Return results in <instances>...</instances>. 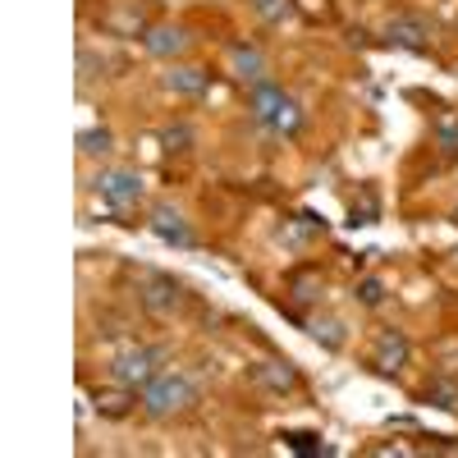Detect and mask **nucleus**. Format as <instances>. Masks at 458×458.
Here are the masks:
<instances>
[{
  "instance_id": "nucleus-3",
  "label": "nucleus",
  "mask_w": 458,
  "mask_h": 458,
  "mask_svg": "<svg viewBox=\"0 0 458 458\" xmlns=\"http://www.w3.org/2000/svg\"><path fill=\"white\" fill-rule=\"evenodd\" d=\"M165 358H170V349H161V344H138V349H124L110 362V376H114V386L142 390L147 380H157L165 371Z\"/></svg>"
},
{
  "instance_id": "nucleus-13",
  "label": "nucleus",
  "mask_w": 458,
  "mask_h": 458,
  "mask_svg": "<svg viewBox=\"0 0 458 458\" xmlns=\"http://www.w3.org/2000/svg\"><path fill=\"white\" fill-rule=\"evenodd\" d=\"M431 133H436V142H440L445 157H458V110L440 106L436 120H431Z\"/></svg>"
},
{
  "instance_id": "nucleus-18",
  "label": "nucleus",
  "mask_w": 458,
  "mask_h": 458,
  "mask_svg": "<svg viewBox=\"0 0 458 458\" xmlns=\"http://www.w3.org/2000/svg\"><path fill=\"white\" fill-rule=\"evenodd\" d=\"M293 10L308 23H326L330 19V0H293Z\"/></svg>"
},
{
  "instance_id": "nucleus-2",
  "label": "nucleus",
  "mask_w": 458,
  "mask_h": 458,
  "mask_svg": "<svg viewBox=\"0 0 458 458\" xmlns=\"http://www.w3.org/2000/svg\"><path fill=\"white\" fill-rule=\"evenodd\" d=\"M198 403V386L183 371H161L157 380L142 386V412L151 422H165V417H179Z\"/></svg>"
},
{
  "instance_id": "nucleus-9",
  "label": "nucleus",
  "mask_w": 458,
  "mask_h": 458,
  "mask_svg": "<svg viewBox=\"0 0 458 458\" xmlns=\"http://www.w3.org/2000/svg\"><path fill=\"white\" fill-rule=\"evenodd\" d=\"M147 229L157 234L161 243H174V248H193V229H188V220L174 211V207H151V220H147Z\"/></svg>"
},
{
  "instance_id": "nucleus-17",
  "label": "nucleus",
  "mask_w": 458,
  "mask_h": 458,
  "mask_svg": "<svg viewBox=\"0 0 458 458\" xmlns=\"http://www.w3.org/2000/svg\"><path fill=\"white\" fill-rule=\"evenodd\" d=\"M427 403H436V408L454 412V408H458V386H454V380H436V386L427 390Z\"/></svg>"
},
{
  "instance_id": "nucleus-22",
  "label": "nucleus",
  "mask_w": 458,
  "mask_h": 458,
  "mask_svg": "<svg viewBox=\"0 0 458 458\" xmlns=\"http://www.w3.org/2000/svg\"><path fill=\"white\" fill-rule=\"evenodd\" d=\"M293 449H317V436H284Z\"/></svg>"
},
{
  "instance_id": "nucleus-10",
  "label": "nucleus",
  "mask_w": 458,
  "mask_h": 458,
  "mask_svg": "<svg viewBox=\"0 0 458 458\" xmlns=\"http://www.w3.org/2000/svg\"><path fill=\"white\" fill-rule=\"evenodd\" d=\"M229 73H234L239 83L257 88V83H266V55L252 42H234L229 47Z\"/></svg>"
},
{
  "instance_id": "nucleus-5",
  "label": "nucleus",
  "mask_w": 458,
  "mask_h": 458,
  "mask_svg": "<svg viewBox=\"0 0 458 458\" xmlns=\"http://www.w3.org/2000/svg\"><path fill=\"white\" fill-rule=\"evenodd\" d=\"M408 353H412V344H408V335L403 330H380L376 335V349H371V371H380V376H399L403 367H408Z\"/></svg>"
},
{
  "instance_id": "nucleus-1",
  "label": "nucleus",
  "mask_w": 458,
  "mask_h": 458,
  "mask_svg": "<svg viewBox=\"0 0 458 458\" xmlns=\"http://www.w3.org/2000/svg\"><path fill=\"white\" fill-rule=\"evenodd\" d=\"M248 110H252V120H257L261 129H271V133H280V138H293V133L302 129V106H298L284 88H276V83H257V88L248 92Z\"/></svg>"
},
{
  "instance_id": "nucleus-19",
  "label": "nucleus",
  "mask_w": 458,
  "mask_h": 458,
  "mask_svg": "<svg viewBox=\"0 0 458 458\" xmlns=\"http://www.w3.org/2000/svg\"><path fill=\"white\" fill-rule=\"evenodd\" d=\"M161 142H165V151H183L188 142H193V129H188V124H170L161 133Z\"/></svg>"
},
{
  "instance_id": "nucleus-16",
  "label": "nucleus",
  "mask_w": 458,
  "mask_h": 458,
  "mask_svg": "<svg viewBox=\"0 0 458 458\" xmlns=\"http://www.w3.org/2000/svg\"><path fill=\"white\" fill-rule=\"evenodd\" d=\"M252 10H257L266 23H284L289 14H298V10H293V0H252Z\"/></svg>"
},
{
  "instance_id": "nucleus-11",
  "label": "nucleus",
  "mask_w": 458,
  "mask_h": 458,
  "mask_svg": "<svg viewBox=\"0 0 458 458\" xmlns=\"http://www.w3.org/2000/svg\"><path fill=\"white\" fill-rule=\"evenodd\" d=\"M165 88L179 92V97H202L207 92V69H193V64H179L165 73Z\"/></svg>"
},
{
  "instance_id": "nucleus-15",
  "label": "nucleus",
  "mask_w": 458,
  "mask_h": 458,
  "mask_svg": "<svg viewBox=\"0 0 458 458\" xmlns=\"http://www.w3.org/2000/svg\"><path fill=\"white\" fill-rule=\"evenodd\" d=\"M110 129L106 124H97V129H83L79 133V151H83V157H106V151H110Z\"/></svg>"
},
{
  "instance_id": "nucleus-12",
  "label": "nucleus",
  "mask_w": 458,
  "mask_h": 458,
  "mask_svg": "<svg viewBox=\"0 0 458 458\" xmlns=\"http://www.w3.org/2000/svg\"><path fill=\"white\" fill-rule=\"evenodd\" d=\"M252 376L261 380L266 390H276V394H284V390L298 386V371L289 362H261V367H252Z\"/></svg>"
},
{
  "instance_id": "nucleus-4",
  "label": "nucleus",
  "mask_w": 458,
  "mask_h": 458,
  "mask_svg": "<svg viewBox=\"0 0 458 458\" xmlns=\"http://www.w3.org/2000/svg\"><path fill=\"white\" fill-rule=\"evenodd\" d=\"M97 193H101V202H106L114 216H129V211L142 202V174L114 165V170H106V174L97 179Z\"/></svg>"
},
{
  "instance_id": "nucleus-8",
  "label": "nucleus",
  "mask_w": 458,
  "mask_h": 458,
  "mask_svg": "<svg viewBox=\"0 0 458 458\" xmlns=\"http://www.w3.org/2000/svg\"><path fill=\"white\" fill-rule=\"evenodd\" d=\"M386 37H390V42L394 47H403V51H427L431 42H427V37H431V23L422 19V14H394L390 23H386Z\"/></svg>"
},
{
  "instance_id": "nucleus-21",
  "label": "nucleus",
  "mask_w": 458,
  "mask_h": 458,
  "mask_svg": "<svg viewBox=\"0 0 458 458\" xmlns=\"http://www.w3.org/2000/svg\"><path fill=\"white\" fill-rule=\"evenodd\" d=\"M312 335L326 339V349H339L344 335H339V321H312Z\"/></svg>"
},
{
  "instance_id": "nucleus-14",
  "label": "nucleus",
  "mask_w": 458,
  "mask_h": 458,
  "mask_svg": "<svg viewBox=\"0 0 458 458\" xmlns=\"http://www.w3.org/2000/svg\"><path fill=\"white\" fill-rule=\"evenodd\" d=\"M133 408V390L120 386V390H97V412L101 417H129Z\"/></svg>"
},
{
  "instance_id": "nucleus-6",
  "label": "nucleus",
  "mask_w": 458,
  "mask_h": 458,
  "mask_svg": "<svg viewBox=\"0 0 458 458\" xmlns=\"http://www.w3.org/2000/svg\"><path fill=\"white\" fill-rule=\"evenodd\" d=\"M138 302L151 317H174V308L183 302V284L174 276H147L142 289H138Z\"/></svg>"
},
{
  "instance_id": "nucleus-20",
  "label": "nucleus",
  "mask_w": 458,
  "mask_h": 458,
  "mask_svg": "<svg viewBox=\"0 0 458 458\" xmlns=\"http://www.w3.org/2000/svg\"><path fill=\"white\" fill-rule=\"evenodd\" d=\"M380 298H386V284H380V280H362L358 284V302H362V308H380Z\"/></svg>"
},
{
  "instance_id": "nucleus-7",
  "label": "nucleus",
  "mask_w": 458,
  "mask_h": 458,
  "mask_svg": "<svg viewBox=\"0 0 458 458\" xmlns=\"http://www.w3.org/2000/svg\"><path fill=\"white\" fill-rule=\"evenodd\" d=\"M142 47H147V55L174 60V55H183L188 47H193V37H188V28H179V23H151L142 32Z\"/></svg>"
},
{
  "instance_id": "nucleus-23",
  "label": "nucleus",
  "mask_w": 458,
  "mask_h": 458,
  "mask_svg": "<svg viewBox=\"0 0 458 458\" xmlns=\"http://www.w3.org/2000/svg\"><path fill=\"white\" fill-rule=\"evenodd\" d=\"M454 225H458V211H454Z\"/></svg>"
}]
</instances>
